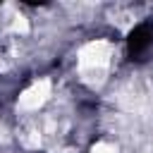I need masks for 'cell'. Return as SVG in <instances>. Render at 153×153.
<instances>
[{
  "mask_svg": "<svg viewBox=\"0 0 153 153\" xmlns=\"http://www.w3.org/2000/svg\"><path fill=\"white\" fill-rule=\"evenodd\" d=\"M110 57V45L105 41H91L79 50V69L84 72V76H100L105 72Z\"/></svg>",
  "mask_w": 153,
  "mask_h": 153,
  "instance_id": "6da1fadb",
  "label": "cell"
},
{
  "mask_svg": "<svg viewBox=\"0 0 153 153\" xmlns=\"http://www.w3.org/2000/svg\"><path fill=\"white\" fill-rule=\"evenodd\" d=\"M50 96V81L48 79H41V81H33L26 91H22L19 100H17V108L19 110H38Z\"/></svg>",
  "mask_w": 153,
  "mask_h": 153,
  "instance_id": "7a4b0ae2",
  "label": "cell"
},
{
  "mask_svg": "<svg viewBox=\"0 0 153 153\" xmlns=\"http://www.w3.org/2000/svg\"><path fill=\"white\" fill-rule=\"evenodd\" d=\"M91 153H117V148H115L112 143L100 141V143H96V146H93V151H91Z\"/></svg>",
  "mask_w": 153,
  "mask_h": 153,
  "instance_id": "3957f363",
  "label": "cell"
},
{
  "mask_svg": "<svg viewBox=\"0 0 153 153\" xmlns=\"http://www.w3.org/2000/svg\"><path fill=\"white\" fill-rule=\"evenodd\" d=\"M14 31H19V33H26L29 31V24H26L24 17H14Z\"/></svg>",
  "mask_w": 153,
  "mask_h": 153,
  "instance_id": "277c9868",
  "label": "cell"
}]
</instances>
